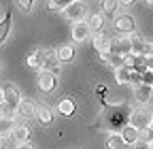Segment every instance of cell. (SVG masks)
I'll return each mask as SVG.
<instances>
[{"label": "cell", "instance_id": "obj_1", "mask_svg": "<svg viewBox=\"0 0 153 149\" xmlns=\"http://www.w3.org/2000/svg\"><path fill=\"white\" fill-rule=\"evenodd\" d=\"M130 41H132V53L130 55H134V58H147V55L153 53V45L149 41H145L143 36L134 34V36H130Z\"/></svg>", "mask_w": 153, "mask_h": 149}, {"label": "cell", "instance_id": "obj_2", "mask_svg": "<svg viewBox=\"0 0 153 149\" xmlns=\"http://www.w3.org/2000/svg\"><path fill=\"white\" fill-rule=\"evenodd\" d=\"M41 66L43 70H49V72H53V74H57L60 72V58H57V53L55 51H51V49H41Z\"/></svg>", "mask_w": 153, "mask_h": 149}, {"label": "cell", "instance_id": "obj_3", "mask_svg": "<svg viewBox=\"0 0 153 149\" xmlns=\"http://www.w3.org/2000/svg\"><path fill=\"white\" fill-rule=\"evenodd\" d=\"M153 124V115L149 113V111H132V115H130V126L132 128H136L138 132L140 130H147L149 126Z\"/></svg>", "mask_w": 153, "mask_h": 149}, {"label": "cell", "instance_id": "obj_4", "mask_svg": "<svg viewBox=\"0 0 153 149\" xmlns=\"http://www.w3.org/2000/svg\"><path fill=\"white\" fill-rule=\"evenodd\" d=\"M111 53H117V55H130L132 53V41L130 36H121V39H111Z\"/></svg>", "mask_w": 153, "mask_h": 149}, {"label": "cell", "instance_id": "obj_5", "mask_svg": "<svg viewBox=\"0 0 153 149\" xmlns=\"http://www.w3.org/2000/svg\"><path fill=\"white\" fill-rule=\"evenodd\" d=\"M85 13H87V7L81 2V0H76V2H72L68 9H64V15H66V19H70V22H83V17H85Z\"/></svg>", "mask_w": 153, "mask_h": 149}, {"label": "cell", "instance_id": "obj_6", "mask_svg": "<svg viewBox=\"0 0 153 149\" xmlns=\"http://www.w3.org/2000/svg\"><path fill=\"white\" fill-rule=\"evenodd\" d=\"M2 94H4V104H7L11 111H15V109L19 107V102H22V98H19V92H17V87H15L13 83H7V85L2 87Z\"/></svg>", "mask_w": 153, "mask_h": 149}, {"label": "cell", "instance_id": "obj_7", "mask_svg": "<svg viewBox=\"0 0 153 149\" xmlns=\"http://www.w3.org/2000/svg\"><path fill=\"white\" fill-rule=\"evenodd\" d=\"M55 85H57V74H53L49 70H41V74H38V87L43 92H53Z\"/></svg>", "mask_w": 153, "mask_h": 149}, {"label": "cell", "instance_id": "obj_8", "mask_svg": "<svg viewBox=\"0 0 153 149\" xmlns=\"http://www.w3.org/2000/svg\"><path fill=\"white\" fill-rule=\"evenodd\" d=\"M89 34H91V30H89L87 22H76V24L72 26V39H74L76 43L87 41V39H89Z\"/></svg>", "mask_w": 153, "mask_h": 149}, {"label": "cell", "instance_id": "obj_9", "mask_svg": "<svg viewBox=\"0 0 153 149\" xmlns=\"http://www.w3.org/2000/svg\"><path fill=\"white\" fill-rule=\"evenodd\" d=\"M115 28H117L121 34H132L134 32V19L130 15H119L115 19Z\"/></svg>", "mask_w": 153, "mask_h": 149}, {"label": "cell", "instance_id": "obj_10", "mask_svg": "<svg viewBox=\"0 0 153 149\" xmlns=\"http://www.w3.org/2000/svg\"><path fill=\"white\" fill-rule=\"evenodd\" d=\"M36 104L32 102V100H22L19 102V107H17V115L19 117H24V119H30V117H34L36 115Z\"/></svg>", "mask_w": 153, "mask_h": 149}, {"label": "cell", "instance_id": "obj_11", "mask_svg": "<svg viewBox=\"0 0 153 149\" xmlns=\"http://www.w3.org/2000/svg\"><path fill=\"white\" fill-rule=\"evenodd\" d=\"M151 94H153V87H151V85H145V83H138L136 89H134V96H136V100H138L140 104L149 102Z\"/></svg>", "mask_w": 153, "mask_h": 149}, {"label": "cell", "instance_id": "obj_12", "mask_svg": "<svg viewBox=\"0 0 153 149\" xmlns=\"http://www.w3.org/2000/svg\"><path fill=\"white\" fill-rule=\"evenodd\" d=\"M121 139H123V143L134 145V143L140 141V132H138L136 128H132V126H126V128L121 130Z\"/></svg>", "mask_w": 153, "mask_h": 149}, {"label": "cell", "instance_id": "obj_13", "mask_svg": "<svg viewBox=\"0 0 153 149\" xmlns=\"http://www.w3.org/2000/svg\"><path fill=\"white\" fill-rule=\"evenodd\" d=\"M100 58H102V60H104L106 64H111V66H117V68L126 66V58H123V55H117V53L104 51V53H100Z\"/></svg>", "mask_w": 153, "mask_h": 149}, {"label": "cell", "instance_id": "obj_14", "mask_svg": "<svg viewBox=\"0 0 153 149\" xmlns=\"http://www.w3.org/2000/svg\"><path fill=\"white\" fill-rule=\"evenodd\" d=\"M11 22H13V15H11V11L0 19V43H4V39L9 36V32H11Z\"/></svg>", "mask_w": 153, "mask_h": 149}, {"label": "cell", "instance_id": "obj_15", "mask_svg": "<svg viewBox=\"0 0 153 149\" xmlns=\"http://www.w3.org/2000/svg\"><path fill=\"white\" fill-rule=\"evenodd\" d=\"M57 109H60V113L64 115V117H70V115H74V100L72 98H64V100H60L57 102Z\"/></svg>", "mask_w": 153, "mask_h": 149}, {"label": "cell", "instance_id": "obj_16", "mask_svg": "<svg viewBox=\"0 0 153 149\" xmlns=\"http://www.w3.org/2000/svg\"><path fill=\"white\" fill-rule=\"evenodd\" d=\"M134 68H130V66H121V68H117V83H132V77H134Z\"/></svg>", "mask_w": 153, "mask_h": 149}, {"label": "cell", "instance_id": "obj_17", "mask_svg": "<svg viewBox=\"0 0 153 149\" xmlns=\"http://www.w3.org/2000/svg\"><path fill=\"white\" fill-rule=\"evenodd\" d=\"M11 134H13V139H15L19 145H22V143H28V139H30V130H28L26 126H15Z\"/></svg>", "mask_w": 153, "mask_h": 149}, {"label": "cell", "instance_id": "obj_18", "mask_svg": "<svg viewBox=\"0 0 153 149\" xmlns=\"http://www.w3.org/2000/svg\"><path fill=\"white\" fill-rule=\"evenodd\" d=\"M87 26H89V30H91V32L100 34V32H102V28H104V17H102V15H98V13L91 15V17H89V22H87Z\"/></svg>", "mask_w": 153, "mask_h": 149}, {"label": "cell", "instance_id": "obj_19", "mask_svg": "<svg viewBox=\"0 0 153 149\" xmlns=\"http://www.w3.org/2000/svg\"><path fill=\"white\" fill-rule=\"evenodd\" d=\"M94 45H96V49H98L100 53H104V51L111 49V39H108L106 34H98V36L94 39Z\"/></svg>", "mask_w": 153, "mask_h": 149}, {"label": "cell", "instance_id": "obj_20", "mask_svg": "<svg viewBox=\"0 0 153 149\" xmlns=\"http://www.w3.org/2000/svg\"><path fill=\"white\" fill-rule=\"evenodd\" d=\"M55 53H57V58H60V62H70V60L74 58V49H72L70 45H62Z\"/></svg>", "mask_w": 153, "mask_h": 149}, {"label": "cell", "instance_id": "obj_21", "mask_svg": "<svg viewBox=\"0 0 153 149\" xmlns=\"http://www.w3.org/2000/svg\"><path fill=\"white\" fill-rule=\"evenodd\" d=\"M36 117H38V121H41V124H47V126L53 121V113H51L47 107H41V109H38V111H36Z\"/></svg>", "mask_w": 153, "mask_h": 149}, {"label": "cell", "instance_id": "obj_22", "mask_svg": "<svg viewBox=\"0 0 153 149\" xmlns=\"http://www.w3.org/2000/svg\"><path fill=\"white\" fill-rule=\"evenodd\" d=\"M72 2H76V0H49V9H51V11H64V9H68Z\"/></svg>", "mask_w": 153, "mask_h": 149}, {"label": "cell", "instance_id": "obj_23", "mask_svg": "<svg viewBox=\"0 0 153 149\" xmlns=\"http://www.w3.org/2000/svg\"><path fill=\"white\" fill-rule=\"evenodd\" d=\"M123 145H126V143H123L121 134H111L108 141H106V149H121Z\"/></svg>", "mask_w": 153, "mask_h": 149}, {"label": "cell", "instance_id": "obj_24", "mask_svg": "<svg viewBox=\"0 0 153 149\" xmlns=\"http://www.w3.org/2000/svg\"><path fill=\"white\" fill-rule=\"evenodd\" d=\"M13 128H15L13 119H9V117H0V136H4V134L13 132Z\"/></svg>", "mask_w": 153, "mask_h": 149}, {"label": "cell", "instance_id": "obj_25", "mask_svg": "<svg viewBox=\"0 0 153 149\" xmlns=\"http://www.w3.org/2000/svg\"><path fill=\"white\" fill-rule=\"evenodd\" d=\"M38 64H41V49H34L28 55V66L30 68H38Z\"/></svg>", "mask_w": 153, "mask_h": 149}, {"label": "cell", "instance_id": "obj_26", "mask_svg": "<svg viewBox=\"0 0 153 149\" xmlns=\"http://www.w3.org/2000/svg\"><path fill=\"white\" fill-rule=\"evenodd\" d=\"M115 7H117V0H102V11L106 15H113L115 13Z\"/></svg>", "mask_w": 153, "mask_h": 149}, {"label": "cell", "instance_id": "obj_27", "mask_svg": "<svg viewBox=\"0 0 153 149\" xmlns=\"http://www.w3.org/2000/svg\"><path fill=\"white\" fill-rule=\"evenodd\" d=\"M140 83L153 87V70H145V72H140Z\"/></svg>", "mask_w": 153, "mask_h": 149}, {"label": "cell", "instance_id": "obj_28", "mask_svg": "<svg viewBox=\"0 0 153 149\" xmlns=\"http://www.w3.org/2000/svg\"><path fill=\"white\" fill-rule=\"evenodd\" d=\"M140 141H145V143L153 145V124H151L147 130H143V136H140Z\"/></svg>", "mask_w": 153, "mask_h": 149}, {"label": "cell", "instance_id": "obj_29", "mask_svg": "<svg viewBox=\"0 0 153 149\" xmlns=\"http://www.w3.org/2000/svg\"><path fill=\"white\" fill-rule=\"evenodd\" d=\"M17 2H19V7H22V11H30L34 0H17Z\"/></svg>", "mask_w": 153, "mask_h": 149}, {"label": "cell", "instance_id": "obj_30", "mask_svg": "<svg viewBox=\"0 0 153 149\" xmlns=\"http://www.w3.org/2000/svg\"><path fill=\"white\" fill-rule=\"evenodd\" d=\"M143 62H145V68L147 70H153V53L147 55V58H143Z\"/></svg>", "mask_w": 153, "mask_h": 149}, {"label": "cell", "instance_id": "obj_31", "mask_svg": "<svg viewBox=\"0 0 153 149\" xmlns=\"http://www.w3.org/2000/svg\"><path fill=\"white\" fill-rule=\"evenodd\" d=\"M151 145L149 143H145V141H138V143H134V149H149Z\"/></svg>", "mask_w": 153, "mask_h": 149}, {"label": "cell", "instance_id": "obj_32", "mask_svg": "<svg viewBox=\"0 0 153 149\" xmlns=\"http://www.w3.org/2000/svg\"><path fill=\"white\" fill-rule=\"evenodd\" d=\"M17 149H32V145H30V143H22V145H19Z\"/></svg>", "mask_w": 153, "mask_h": 149}, {"label": "cell", "instance_id": "obj_33", "mask_svg": "<svg viewBox=\"0 0 153 149\" xmlns=\"http://www.w3.org/2000/svg\"><path fill=\"white\" fill-rule=\"evenodd\" d=\"M117 2H121V4H132L134 0H117Z\"/></svg>", "mask_w": 153, "mask_h": 149}, {"label": "cell", "instance_id": "obj_34", "mask_svg": "<svg viewBox=\"0 0 153 149\" xmlns=\"http://www.w3.org/2000/svg\"><path fill=\"white\" fill-rule=\"evenodd\" d=\"M4 102V94H2V89H0V104Z\"/></svg>", "mask_w": 153, "mask_h": 149}, {"label": "cell", "instance_id": "obj_35", "mask_svg": "<svg viewBox=\"0 0 153 149\" xmlns=\"http://www.w3.org/2000/svg\"><path fill=\"white\" fill-rule=\"evenodd\" d=\"M121 149H134V145H128V143H126V145H123Z\"/></svg>", "mask_w": 153, "mask_h": 149}, {"label": "cell", "instance_id": "obj_36", "mask_svg": "<svg viewBox=\"0 0 153 149\" xmlns=\"http://www.w3.org/2000/svg\"><path fill=\"white\" fill-rule=\"evenodd\" d=\"M0 149H4V141H2V136H0Z\"/></svg>", "mask_w": 153, "mask_h": 149}, {"label": "cell", "instance_id": "obj_37", "mask_svg": "<svg viewBox=\"0 0 153 149\" xmlns=\"http://www.w3.org/2000/svg\"><path fill=\"white\" fill-rule=\"evenodd\" d=\"M147 2H153V0H147Z\"/></svg>", "mask_w": 153, "mask_h": 149}, {"label": "cell", "instance_id": "obj_38", "mask_svg": "<svg viewBox=\"0 0 153 149\" xmlns=\"http://www.w3.org/2000/svg\"><path fill=\"white\" fill-rule=\"evenodd\" d=\"M149 149H153V145H151V147H149Z\"/></svg>", "mask_w": 153, "mask_h": 149}]
</instances>
